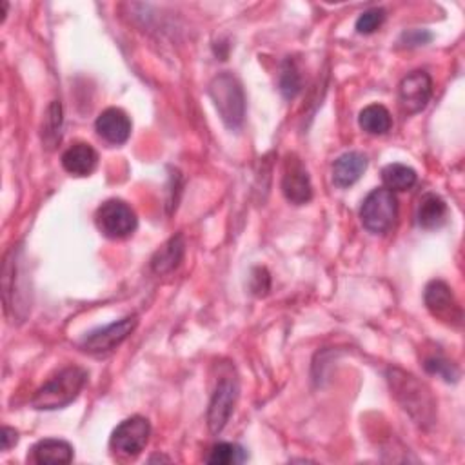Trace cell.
<instances>
[{"label": "cell", "mask_w": 465, "mask_h": 465, "mask_svg": "<svg viewBox=\"0 0 465 465\" xmlns=\"http://www.w3.org/2000/svg\"><path fill=\"white\" fill-rule=\"evenodd\" d=\"M95 224L98 231L113 240L128 238L135 233L138 226V219L131 205H128L122 200H107L104 202L95 214Z\"/></svg>", "instance_id": "5"}, {"label": "cell", "mask_w": 465, "mask_h": 465, "mask_svg": "<svg viewBox=\"0 0 465 465\" xmlns=\"http://www.w3.org/2000/svg\"><path fill=\"white\" fill-rule=\"evenodd\" d=\"M151 437V423L144 416H131L117 425L112 435L110 446L113 453L124 458L138 456L148 446Z\"/></svg>", "instance_id": "6"}, {"label": "cell", "mask_w": 465, "mask_h": 465, "mask_svg": "<svg viewBox=\"0 0 465 465\" xmlns=\"http://www.w3.org/2000/svg\"><path fill=\"white\" fill-rule=\"evenodd\" d=\"M86 380L88 373L82 368H66L35 392L31 406L39 411L62 409L81 395Z\"/></svg>", "instance_id": "2"}, {"label": "cell", "mask_w": 465, "mask_h": 465, "mask_svg": "<svg viewBox=\"0 0 465 465\" xmlns=\"http://www.w3.org/2000/svg\"><path fill=\"white\" fill-rule=\"evenodd\" d=\"M433 97V81L429 77L427 71H413L407 77L402 79L399 86V102L402 105V110L409 115L420 113L425 110V105L429 104Z\"/></svg>", "instance_id": "9"}, {"label": "cell", "mask_w": 465, "mask_h": 465, "mask_svg": "<svg viewBox=\"0 0 465 465\" xmlns=\"http://www.w3.org/2000/svg\"><path fill=\"white\" fill-rule=\"evenodd\" d=\"M402 39L407 43V46H423L433 39V35L425 29H413V31H406L402 35Z\"/></svg>", "instance_id": "25"}, {"label": "cell", "mask_w": 465, "mask_h": 465, "mask_svg": "<svg viewBox=\"0 0 465 465\" xmlns=\"http://www.w3.org/2000/svg\"><path fill=\"white\" fill-rule=\"evenodd\" d=\"M60 129H62V105L58 102H53L48 107L46 122L43 128V138L48 148H55L57 142H60Z\"/></svg>", "instance_id": "22"}, {"label": "cell", "mask_w": 465, "mask_h": 465, "mask_svg": "<svg viewBox=\"0 0 465 465\" xmlns=\"http://www.w3.org/2000/svg\"><path fill=\"white\" fill-rule=\"evenodd\" d=\"M384 22H385V12L382 8H371L364 12L359 17V20H356V31L360 35H371L376 29H380Z\"/></svg>", "instance_id": "24"}, {"label": "cell", "mask_w": 465, "mask_h": 465, "mask_svg": "<svg viewBox=\"0 0 465 465\" xmlns=\"http://www.w3.org/2000/svg\"><path fill=\"white\" fill-rule=\"evenodd\" d=\"M97 133L107 142V144L120 146L131 136V119L120 107H107L95 122Z\"/></svg>", "instance_id": "12"}, {"label": "cell", "mask_w": 465, "mask_h": 465, "mask_svg": "<svg viewBox=\"0 0 465 465\" xmlns=\"http://www.w3.org/2000/svg\"><path fill=\"white\" fill-rule=\"evenodd\" d=\"M282 191L283 197L295 205L307 204L313 198L309 173L302 164V160L295 155H290L288 160H285L283 174H282Z\"/></svg>", "instance_id": "11"}, {"label": "cell", "mask_w": 465, "mask_h": 465, "mask_svg": "<svg viewBox=\"0 0 465 465\" xmlns=\"http://www.w3.org/2000/svg\"><path fill=\"white\" fill-rule=\"evenodd\" d=\"M236 399H238L236 382L231 378L221 380V384L213 392V399H211L209 409H207V425H209L213 435H219L226 427V423L229 422V416L235 409Z\"/></svg>", "instance_id": "10"}, {"label": "cell", "mask_w": 465, "mask_h": 465, "mask_svg": "<svg viewBox=\"0 0 465 465\" xmlns=\"http://www.w3.org/2000/svg\"><path fill=\"white\" fill-rule=\"evenodd\" d=\"M19 442V435L15 429L12 427H4L3 429V451H8L10 447H13Z\"/></svg>", "instance_id": "26"}, {"label": "cell", "mask_w": 465, "mask_h": 465, "mask_svg": "<svg viewBox=\"0 0 465 465\" xmlns=\"http://www.w3.org/2000/svg\"><path fill=\"white\" fill-rule=\"evenodd\" d=\"M425 371L431 373V375H438L442 376L446 382H456L458 380V369L453 362L446 360L444 356H431V359H427L423 364Z\"/></svg>", "instance_id": "23"}, {"label": "cell", "mask_w": 465, "mask_h": 465, "mask_svg": "<svg viewBox=\"0 0 465 465\" xmlns=\"http://www.w3.org/2000/svg\"><path fill=\"white\" fill-rule=\"evenodd\" d=\"M359 124L369 135H385L392 126V119L384 105L371 104L360 112Z\"/></svg>", "instance_id": "19"}, {"label": "cell", "mask_w": 465, "mask_h": 465, "mask_svg": "<svg viewBox=\"0 0 465 465\" xmlns=\"http://www.w3.org/2000/svg\"><path fill=\"white\" fill-rule=\"evenodd\" d=\"M209 97L229 129H238L245 117V97L240 82L231 74H221L209 84Z\"/></svg>", "instance_id": "3"}, {"label": "cell", "mask_w": 465, "mask_h": 465, "mask_svg": "<svg viewBox=\"0 0 465 465\" xmlns=\"http://www.w3.org/2000/svg\"><path fill=\"white\" fill-rule=\"evenodd\" d=\"M31 456L35 463H41V465L69 463L74 460V447L64 440L48 438V440H41L31 449Z\"/></svg>", "instance_id": "16"}, {"label": "cell", "mask_w": 465, "mask_h": 465, "mask_svg": "<svg viewBox=\"0 0 465 465\" xmlns=\"http://www.w3.org/2000/svg\"><path fill=\"white\" fill-rule=\"evenodd\" d=\"M302 89V77L298 74V67L295 66L293 60H285L282 66V74H280V91L282 95L291 100L295 98Z\"/></svg>", "instance_id": "21"}, {"label": "cell", "mask_w": 465, "mask_h": 465, "mask_svg": "<svg viewBox=\"0 0 465 465\" xmlns=\"http://www.w3.org/2000/svg\"><path fill=\"white\" fill-rule=\"evenodd\" d=\"M97 164H98L97 151L89 144H84V142H79V144L67 148L62 155L64 169L74 176L91 174L97 169Z\"/></svg>", "instance_id": "14"}, {"label": "cell", "mask_w": 465, "mask_h": 465, "mask_svg": "<svg viewBox=\"0 0 465 465\" xmlns=\"http://www.w3.org/2000/svg\"><path fill=\"white\" fill-rule=\"evenodd\" d=\"M392 395L402 404V407L415 418L420 425H429L435 420V402L429 391L416 376L402 371L391 369L387 373Z\"/></svg>", "instance_id": "1"}, {"label": "cell", "mask_w": 465, "mask_h": 465, "mask_svg": "<svg viewBox=\"0 0 465 465\" xmlns=\"http://www.w3.org/2000/svg\"><path fill=\"white\" fill-rule=\"evenodd\" d=\"M382 181L385 190L389 191H407L411 190L416 181H418V174L413 167L404 166V164H389L382 169Z\"/></svg>", "instance_id": "18"}, {"label": "cell", "mask_w": 465, "mask_h": 465, "mask_svg": "<svg viewBox=\"0 0 465 465\" xmlns=\"http://www.w3.org/2000/svg\"><path fill=\"white\" fill-rule=\"evenodd\" d=\"M247 460V453L244 451V447L236 446V444H229V442H222L213 446L209 454L205 456L207 463H214V465H231V463H242Z\"/></svg>", "instance_id": "20"}, {"label": "cell", "mask_w": 465, "mask_h": 465, "mask_svg": "<svg viewBox=\"0 0 465 465\" xmlns=\"http://www.w3.org/2000/svg\"><path fill=\"white\" fill-rule=\"evenodd\" d=\"M184 249H186V244H184L182 235L173 236L155 253V257L151 260L153 271L157 275H167V273L174 271L178 266H181V262L184 259Z\"/></svg>", "instance_id": "17"}, {"label": "cell", "mask_w": 465, "mask_h": 465, "mask_svg": "<svg viewBox=\"0 0 465 465\" xmlns=\"http://www.w3.org/2000/svg\"><path fill=\"white\" fill-rule=\"evenodd\" d=\"M368 169V157L360 151H349L333 164V184L337 188H351L362 178Z\"/></svg>", "instance_id": "13"}, {"label": "cell", "mask_w": 465, "mask_h": 465, "mask_svg": "<svg viewBox=\"0 0 465 465\" xmlns=\"http://www.w3.org/2000/svg\"><path fill=\"white\" fill-rule=\"evenodd\" d=\"M447 204L442 197L435 193H427L422 197L416 211V222L423 229H438L447 221Z\"/></svg>", "instance_id": "15"}, {"label": "cell", "mask_w": 465, "mask_h": 465, "mask_svg": "<svg viewBox=\"0 0 465 465\" xmlns=\"http://www.w3.org/2000/svg\"><path fill=\"white\" fill-rule=\"evenodd\" d=\"M399 217V200L395 193L380 188L371 191L360 209V219L368 231L382 235L395 226Z\"/></svg>", "instance_id": "4"}, {"label": "cell", "mask_w": 465, "mask_h": 465, "mask_svg": "<svg viewBox=\"0 0 465 465\" xmlns=\"http://www.w3.org/2000/svg\"><path fill=\"white\" fill-rule=\"evenodd\" d=\"M425 306L435 318L442 320L447 326H461L463 311L449 285L442 280H433L423 293Z\"/></svg>", "instance_id": "7"}, {"label": "cell", "mask_w": 465, "mask_h": 465, "mask_svg": "<svg viewBox=\"0 0 465 465\" xmlns=\"http://www.w3.org/2000/svg\"><path fill=\"white\" fill-rule=\"evenodd\" d=\"M138 320L135 314L126 316L113 324L100 328L97 331H91L84 340H82V349L91 354H105L117 349L136 328Z\"/></svg>", "instance_id": "8"}]
</instances>
